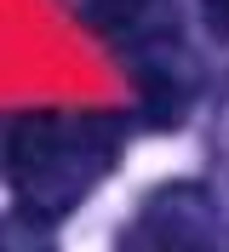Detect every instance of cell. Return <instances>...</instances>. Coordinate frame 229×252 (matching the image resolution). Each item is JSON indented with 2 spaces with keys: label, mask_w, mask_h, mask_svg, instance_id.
<instances>
[{
  "label": "cell",
  "mask_w": 229,
  "mask_h": 252,
  "mask_svg": "<svg viewBox=\"0 0 229 252\" xmlns=\"http://www.w3.org/2000/svg\"><path fill=\"white\" fill-rule=\"evenodd\" d=\"M109 40H149L172 23V0H69Z\"/></svg>",
  "instance_id": "3"
},
{
  "label": "cell",
  "mask_w": 229,
  "mask_h": 252,
  "mask_svg": "<svg viewBox=\"0 0 229 252\" xmlns=\"http://www.w3.org/2000/svg\"><path fill=\"white\" fill-rule=\"evenodd\" d=\"M121 252H218L212 235H206L195 189H166V195L132 223V235L121 241Z\"/></svg>",
  "instance_id": "2"
},
{
  "label": "cell",
  "mask_w": 229,
  "mask_h": 252,
  "mask_svg": "<svg viewBox=\"0 0 229 252\" xmlns=\"http://www.w3.org/2000/svg\"><path fill=\"white\" fill-rule=\"evenodd\" d=\"M121 160V121L86 109H40L23 115L6 138V178L23 218L52 223L75 212Z\"/></svg>",
  "instance_id": "1"
},
{
  "label": "cell",
  "mask_w": 229,
  "mask_h": 252,
  "mask_svg": "<svg viewBox=\"0 0 229 252\" xmlns=\"http://www.w3.org/2000/svg\"><path fill=\"white\" fill-rule=\"evenodd\" d=\"M0 252H46V247H40L34 229H23V223H0Z\"/></svg>",
  "instance_id": "4"
},
{
  "label": "cell",
  "mask_w": 229,
  "mask_h": 252,
  "mask_svg": "<svg viewBox=\"0 0 229 252\" xmlns=\"http://www.w3.org/2000/svg\"><path fill=\"white\" fill-rule=\"evenodd\" d=\"M206 17H212L218 29H224V34H229V0H206Z\"/></svg>",
  "instance_id": "5"
}]
</instances>
